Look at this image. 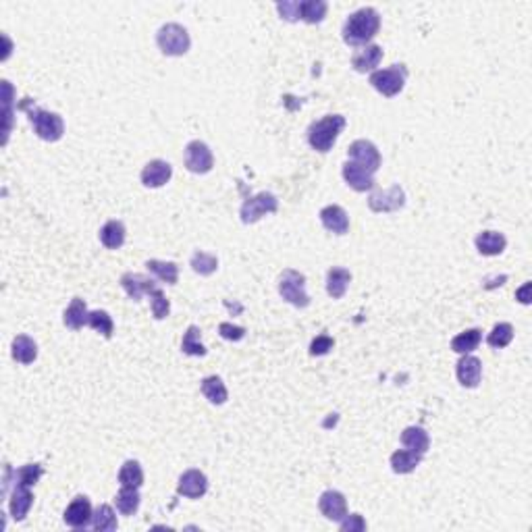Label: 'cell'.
<instances>
[{"label":"cell","mask_w":532,"mask_h":532,"mask_svg":"<svg viewBox=\"0 0 532 532\" xmlns=\"http://www.w3.org/2000/svg\"><path fill=\"white\" fill-rule=\"evenodd\" d=\"M381 29V15L372 6H364L360 11L352 13L343 24V42L349 46H368V42Z\"/></svg>","instance_id":"obj_1"},{"label":"cell","mask_w":532,"mask_h":532,"mask_svg":"<svg viewBox=\"0 0 532 532\" xmlns=\"http://www.w3.org/2000/svg\"><path fill=\"white\" fill-rule=\"evenodd\" d=\"M345 129V117L341 115H327L320 121H314L308 127V144L314 148L316 152H329Z\"/></svg>","instance_id":"obj_2"},{"label":"cell","mask_w":532,"mask_h":532,"mask_svg":"<svg viewBox=\"0 0 532 532\" xmlns=\"http://www.w3.org/2000/svg\"><path fill=\"white\" fill-rule=\"evenodd\" d=\"M24 108L27 111V119L31 123L36 135L44 142H58L65 133V123H63V117L56 115V113H50V111H44L40 106H29V104H24Z\"/></svg>","instance_id":"obj_3"},{"label":"cell","mask_w":532,"mask_h":532,"mask_svg":"<svg viewBox=\"0 0 532 532\" xmlns=\"http://www.w3.org/2000/svg\"><path fill=\"white\" fill-rule=\"evenodd\" d=\"M156 44H158L160 52L167 56H183L192 46V40H190V34L183 25L167 24L158 29Z\"/></svg>","instance_id":"obj_4"},{"label":"cell","mask_w":532,"mask_h":532,"mask_svg":"<svg viewBox=\"0 0 532 532\" xmlns=\"http://www.w3.org/2000/svg\"><path fill=\"white\" fill-rule=\"evenodd\" d=\"M279 293L295 308H308L310 295L306 293V277L297 270H283L279 277Z\"/></svg>","instance_id":"obj_5"},{"label":"cell","mask_w":532,"mask_h":532,"mask_svg":"<svg viewBox=\"0 0 532 532\" xmlns=\"http://www.w3.org/2000/svg\"><path fill=\"white\" fill-rule=\"evenodd\" d=\"M406 79H408L406 65H391L389 69L372 73L370 75V86L385 98H393L404 90Z\"/></svg>","instance_id":"obj_6"},{"label":"cell","mask_w":532,"mask_h":532,"mask_svg":"<svg viewBox=\"0 0 532 532\" xmlns=\"http://www.w3.org/2000/svg\"><path fill=\"white\" fill-rule=\"evenodd\" d=\"M277 210H279L277 195L270 194V192H262V194L243 200L240 215H242V220L245 225H252V222H258L266 215H275Z\"/></svg>","instance_id":"obj_7"},{"label":"cell","mask_w":532,"mask_h":532,"mask_svg":"<svg viewBox=\"0 0 532 532\" xmlns=\"http://www.w3.org/2000/svg\"><path fill=\"white\" fill-rule=\"evenodd\" d=\"M347 156H349L352 163H356L358 167H362L364 170H368L372 175L381 169V163H383L379 148L372 144L370 140H356L354 144L349 145Z\"/></svg>","instance_id":"obj_8"},{"label":"cell","mask_w":532,"mask_h":532,"mask_svg":"<svg viewBox=\"0 0 532 532\" xmlns=\"http://www.w3.org/2000/svg\"><path fill=\"white\" fill-rule=\"evenodd\" d=\"M185 167L190 173H195V175L210 173L215 167V156H213L210 148L200 140L190 142L185 145Z\"/></svg>","instance_id":"obj_9"},{"label":"cell","mask_w":532,"mask_h":532,"mask_svg":"<svg viewBox=\"0 0 532 532\" xmlns=\"http://www.w3.org/2000/svg\"><path fill=\"white\" fill-rule=\"evenodd\" d=\"M406 206V192L399 185H391L368 198V208L372 213H395Z\"/></svg>","instance_id":"obj_10"},{"label":"cell","mask_w":532,"mask_h":532,"mask_svg":"<svg viewBox=\"0 0 532 532\" xmlns=\"http://www.w3.org/2000/svg\"><path fill=\"white\" fill-rule=\"evenodd\" d=\"M92 518H94V511H92V503L86 495H77L73 499L71 503L65 509V524L71 526V528H88L92 524Z\"/></svg>","instance_id":"obj_11"},{"label":"cell","mask_w":532,"mask_h":532,"mask_svg":"<svg viewBox=\"0 0 532 532\" xmlns=\"http://www.w3.org/2000/svg\"><path fill=\"white\" fill-rule=\"evenodd\" d=\"M208 491V479L204 472L200 470H185L181 476H179V484H177V493L188 497V499H200L204 497Z\"/></svg>","instance_id":"obj_12"},{"label":"cell","mask_w":532,"mask_h":532,"mask_svg":"<svg viewBox=\"0 0 532 532\" xmlns=\"http://www.w3.org/2000/svg\"><path fill=\"white\" fill-rule=\"evenodd\" d=\"M318 509L320 513L327 518V520H333V522H341L345 516H347V501L343 497V493L339 491H324L318 499Z\"/></svg>","instance_id":"obj_13"},{"label":"cell","mask_w":532,"mask_h":532,"mask_svg":"<svg viewBox=\"0 0 532 532\" xmlns=\"http://www.w3.org/2000/svg\"><path fill=\"white\" fill-rule=\"evenodd\" d=\"M456 374H458V381H460L461 387H468V389L479 387L481 377H483V362H481L476 356L464 354V358L458 362Z\"/></svg>","instance_id":"obj_14"},{"label":"cell","mask_w":532,"mask_h":532,"mask_svg":"<svg viewBox=\"0 0 532 532\" xmlns=\"http://www.w3.org/2000/svg\"><path fill=\"white\" fill-rule=\"evenodd\" d=\"M170 177H173V167L167 160H150L142 170V183L145 188H152V190L167 185Z\"/></svg>","instance_id":"obj_15"},{"label":"cell","mask_w":532,"mask_h":532,"mask_svg":"<svg viewBox=\"0 0 532 532\" xmlns=\"http://www.w3.org/2000/svg\"><path fill=\"white\" fill-rule=\"evenodd\" d=\"M121 287L127 291V295L133 302H140L145 293L150 295L152 291L158 290V285L152 279H148V277L140 275V272H125L121 277Z\"/></svg>","instance_id":"obj_16"},{"label":"cell","mask_w":532,"mask_h":532,"mask_svg":"<svg viewBox=\"0 0 532 532\" xmlns=\"http://www.w3.org/2000/svg\"><path fill=\"white\" fill-rule=\"evenodd\" d=\"M320 222L327 231L335 233V235H345L349 231V217L347 213L337 206V204H331V206H324L320 210Z\"/></svg>","instance_id":"obj_17"},{"label":"cell","mask_w":532,"mask_h":532,"mask_svg":"<svg viewBox=\"0 0 532 532\" xmlns=\"http://www.w3.org/2000/svg\"><path fill=\"white\" fill-rule=\"evenodd\" d=\"M343 179H345V183H347L354 192H360V194L374 188V175L368 173V170H364L362 167H358V165L352 163V160H347V163L343 165Z\"/></svg>","instance_id":"obj_18"},{"label":"cell","mask_w":532,"mask_h":532,"mask_svg":"<svg viewBox=\"0 0 532 532\" xmlns=\"http://www.w3.org/2000/svg\"><path fill=\"white\" fill-rule=\"evenodd\" d=\"M31 506H34V493L29 491V486L15 484V486H13V493H11V499H9L11 516H13L17 522H21V520H25V516L29 513Z\"/></svg>","instance_id":"obj_19"},{"label":"cell","mask_w":532,"mask_h":532,"mask_svg":"<svg viewBox=\"0 0 532 532\" xmlns=\"http://www.w3.org/2000/svg\"><path fill=\"white\" fill-rule=\"evenodd\" d=\"M381 61H383V48L377 46V44H368V46H364L362 50H358L352 56V67L358 73H374V69L379 67Z\"/></svg>","instance_id":"obj_20"},{"label":"cell","mask_w":532,"mask_h":532,"mask_svg":"<svg viewBox=\"0 0 532 532\" xmlns=\"http://www.w3.org/2000/svg\"><path fill=\"white\" fill-rule=\"evenodd\" d=\"M508 245V240L499 231H483L476 235V250L483 256H499Z\"/></svg>","instance_id":"obj_21"},{"label":"cell","mask_w":532,"mask_h":532,"mask_svg":"<svg viewBox=\"0 0 532 532\" xmlns=\"http://www.w3.org/2000/svg\"><path fill=\"white\" fill-rule=\"evenodd\" d=\"M401 445L406 449H410L418 456H424L431 447V439H429V433L422 429V426H408L404 433H401Z\"/></svg>","instance_id":"obj_22"},{"label":"cell","mask_w":532,"mask_h":532,"mask_svg":"<svg viewBox=\"0 0 532 532\" xmlns=\"http://www.w3.org/2000/svg\"><path fill=\"white\" fill-rule=\"evenodd\" d=\"M88 318H90V312H88V306L81 297H73L69 308L65 310L63 314V322L65 327H69L73 331H79L88 324Z\"/></svg>","instance_id":"obj_23"},{"label":"cell","mask_w":532,"mask_h":532,"mask_svg":"<svg viewBox=\"0 0 532 532\" xmlns=\"http://www.w3.org/2000/svg\"><path fill=\"white\" fill-rule=\"evenodd\" d=\"M352 281V272L345 270V268H331L327 272V293L333 297V300H341L347 291V285Z\"/></svg>","instance_id":"obj_24"},{"label":"cell","mask_w":532,"mask_h":532,"mask_svg":"<svg viewBox=\"0 0 532 532\" xmlns=\"http://www.w3.org/2000/svg\"><path fill=\"white\" fill-rule=\"evenodd\" d=\"M11 354H13V358L17 360L19 364H34V360L38 358V345H36V341L31 337H27V335H17V337L13 339V345H11Z\"/></svg>","instance_id":"obj_25"},{"label":"cell","mask_w":532,"mask_h":532,"mask_svg":"<svg viewBox=\"0 0 532 532\" xmlns=\"http://www.w3.org/2000/svg\"><path fill=\"white\" fill-rule=\"evenodd\" d=\"M125 225L121 220H108L102 229H100V242L108 250H119L125 243Z\"/></svg>","instance_id":"obj_26"},{"label":"cell","mask_w":532,"mask_h":532,"mask_svg":"<svg viewBox=\"0 0 532 532\" xmlns=\"http://www.w3.org/2000/svg\"><path fill=\"white\" fill-rule=\"evenodd\" d=\"M140 503H142L140 488H133V486H121V491L115 497V506L123 516H133L140 509Z\"/></svg>","instance_id":"obj_27"},{"label":"cell","mask_w":532,"mask_h":532,"mask_svg":"<svg viewBox=\"0 0 532 532\" xmlns=\"http://www.w3.org/2000/svg\"><path fill=\"white\" fill-rule=\"evenodd\" d=\"M481 341H483V331L481 329H468V331H464V333L451 339V349L456 354H461V356L472 354L481 345Z\"/></svg>","instance_id":"obj_28"},{"label":"cell","mask_w":532,"mask_h":532,"mask_svg":"<svg viewBox=\"0 0 532 532\" xmlns=\"http://www.w3.org/2000/svg\"><path fill=\"white\" fill-rule=\"evenodd\" d=\"M200 389H202L204 397H206L210 404H215V406H222V404L227 401V397H229V393H227V387H225L222 379L217 377V374L206 377V379L202 381V387Z\"/></svg>","instance_id":"obj_29"},{"label":"cell","mask_w":532,"mask_h":532,"mask_svg":"<svg viewBox=\"0 0 532 532\" xmlns=\"http://www.w3.org/2000/svg\"><path fill=\"white\" fill-rule=\"evenodd\" d=\"M297 6H300V19L312 25L320 24L327 17V9H329L324 0H304V2H297Z\"/></svg>","instance_id":"obj_30"},{"label":"cell","mask_w":532,"mask_h":532,"mask_svg":"<svg viewBox=\"0 0 532 532\" xmlns=\"http://www.w3.org/2000/svg\"><path fill=\"white\" fill-rule=\"evenodd\" d=\"M422 461V456L414 454L410 449H397L391 456V468L395 474H410L416 470V466Z\"/></svg>","instance_id":"obj_31"},{"label":"cell","mask_w":532,"mask_h":532,"mask_svg":"<svg viewBox=\"0 0 532 532\" xmlns=\"http://www.w3.org/2000/svg\"><path fill=\"white\" fill-rule=\"evenodd\" d=\"M119 484L121 486H133L140 488L144 484V470L140 466V461L127 460L119 470Z\"/></svg>","instance_id":"obj_32"},{"label":"cell","mask_w":532,"mask_h":532,"mask_svg":"<svg viewBox=\"0 0 532 532\" xmlns=\"http://www.w3.org/2000/svg\"><path fill=\"white\" fill-rule=\"evenodd\" d=\"M145 268H148L154 277H158L163 283H167V285H175L177 279H179V266L175 265V262L148 260V262H145Z\"/></svg>","instance_id":"obj_33"},{"label":"cell","mask_w":532,"mask_h":532,"mask_svg":"<svg viewBox=\"0 0 532 532\" xmlns=\"http://www.w3.org/2000/svg\"><path fill=\"white\" fill-rule=\"evenodd\" d=\"M92 526H94V531L98 532L117 531L119 522H117V516H115L113 508L106 506V503L98 506L96 511H94V518H92Z\"/></svg>","instance_id":"obj_34"},{"label":"cell","mask_w":532,"mask_h":532,"mask_svg":"<svg viewBox=\"0 0 532 532\" xmlns=\"http://www.w3.org/2000/svg\"><path fill=\"white\" fill-rule=\"evenodd\" d=\"M202 331L192 324V327H188V331H185V335H183V341H181V349H183V354H188V356H195V358H202V356H206V347L202 345Z\"/></svg>","instance_id":"obj_35"},{"label":"cell","mask_w":532,"mask_h":532,"mask_svg":"<svg viewBox=\"0 0 532 532\" xmlns=\"http://www.w3.org/2000/svg\"><path fill=\"white\" fill-rule=\"evenodd\" d=\"M511 339H513V327H511L509 322H499V324H495L493 331L488 333L486 343H488L491 347H495V349H503V347H508L509 343H511Z\"/></svg>","instance_id":"obj_36"},{"label":"cell","mask_w":532,"mask_h":532,"mask_svg":"<svg viewBox=\"0 0 532 532\" xmlns=\"http://www.w3.org/2000/svg\"><path fill=\"white\" fill-rule=\"evenodd\" d=\"M88 324L98 331V333H102L106 339L113 337V331H115V322H113V318L111 314L106 312V310H94V312H90V318H88Z\"/></svg>","instance_id":"obj_37"},{"label":"cell","mask_w":532,"mask_h":532,"mask_svg":"<svg viewBox=\"0 0 532 532\" xmlns=\"http://www.w3.org/2000/svg\"><path fill=\"white\" fill-rule=\"evenodd\" d=\"M44 474V468L40 464H27V466H21L19 470H15V481L13 484H24V486H34L42 479Z\"/></svg>","instance_id":"obj_38"},{"label":"cell","mask_w":532,"mask_h":532,"mask_svg":"<svg viewBox=\"0 0 532 532\" xmlns=\"http://www.w3.org/2000/svg\"><path fill=\"white\" fill-rule=\"evenodd\" d=\"M192 268H194L198 275L208 277V275H213V272L218 268L217 256H213V254H206V252H200V250H198L194 256H192Z\"/></svg>","instance_id":"obj_39"},{"label":"cell","mask_w":532,"mask_h":532,"mask_svg":"<svg viewBox=\"0 0 532 532\" xmlns=\"http://www.w3.org/2000/svg\"><path fill=\"white\" fill-rule=\"evenodd\" d=\"M150 300H152V314H154L156 320H163V318H167V316H169L170 304H169V300H167V295L163 293L160 287L150 293Z\"/></svg>","instance_id":"obj_40"},{"label":"cell","mask_w":532,"mask_h":532,"mask_svg":"<svg viewBox=\"0 0 532 532\" xmlns=\"http://www.w3.org/2000/svg\"><path fill=\"white\" fill-rule=\"evenodd\" d=\"M333 347H335V339L329 335H318L310 343V356H327Z\"/></svg>","instance_id":"obj_41"},{"label":"cell","mask_w":532,"mask_h":532,"mask_svg":"<svg viewBox=\"0 0 532 532\" xmlns=\"http://www.w3.org/2000/svg\"><path fill=\"white\" fill-rule=\"evenodd\" d=\"M339 528L341 532H364L366 531V522L360 513H347L341 522H339Z\"/></svg>","instance_id":"obj_42"},{"label":"cell","mask_w":532,"mask_h":532,"mask_svg":"<svg viewBox=\"0 0 532 532\" xmlns=\"http://www.w3.org/2000/svg\"><path fill=\"white\" fill-rule=\"evenodd\" d=\"M218 333H220V337L227 339V341H242L245 337V329L237 327V324H231V322H220Z\"/></svg>","instance_id":"obj_43"},{"label":"cell","mask_w":532,"mask_h":532,"mask_svg":"<svg viewBox=\"0 0 532 532\" xmlns=\"http://www.w3.org/2000/svg\"><path fill=\"white\" fill-rule=\"evenodd\" d=\"M277 11H279L281 19H285V21H300V6H297V2H290V0L279 2Z\"/></svg>","instance_id":"obj_44"},{"label":"cell","mask_w":532,"mask_h":532,"mask_svg":"<svg viewBox=\"0 0 532 532\" xmlns=\"http://www.w3.org/2000/svg\"><path fill=\"white\" fill-rule=\"evenodd\" d=\"M528 291H531V283H524V287L518 291L516 295H518V300L522 302V304H528L531 302V297H528Z\"/></svg>","instance_id":"obj_45"}]
</instances>
